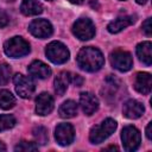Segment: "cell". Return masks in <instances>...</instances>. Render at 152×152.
Listing matches in <instances>:
<instances>
[{
	"label": "cell",
	"instance_id": "1",
	"mask_svg": "<svg viewBox=\"0 0 152 152\" xmlns=\"http://www.w3.org/2000/svg\"><path fill=\"white\" fill-rule=\"evenodd\" d=\"M77 64L78 66L84 70V71H89V72H94L101 69V66L104 63V58L102 52L93 46H87L83 48L78 55H77Z\"/></svg>",
	"mask_w": 152,
	"mask_h": 152
},
{
	"label": "cell",
	"instance_id": "2",
	"mask_svg": "<svg viewBox=\"0 0 152 152\" xmlns=\"http://www.w3.org/2000/svg\"><path fill=\"white\" fill-rule=\"evenodd\" d=\"M116 121L114 119H106L103 120L100 125H96L91 128L90 134H89V139L93 144H100L102 141H104L108 137H110L114 131L116 129Z\"/></svg>",
	"mask_w": 152,
	"mask_h": 152
},
{
	"label": "cell",
	"instance_id": "3",
	"mask_svg": "<svg viewBox=\"0 0 152 152\" xmlns=\"http://www.w3.org/2000/svg\"><path fill=\"white\" fill-rule=\"evenodd\" d=\"M4 50L8 57L19 58L26 56L30 52V45L24 38L17 36L6 40V43L4 44Z\"/></svg>",
	"mask_w": 152,
	"mask_h": 152
},
{
	"label": "cell",
	"instance_id": "4",
	"mask_svg": "<svg viewBox=\"0 0 152 152\" xmlns=\"http://www.w3.org/2000/svg\"><path fill=\"white\" fill-rule=\"evenodd\" d=\"M46 57L55 64H63L69 59L70 52L61 42H51L45 49Z\"/></svg>",
	"mask_w": 152,
	"mask_h": 152
},
{
	"label": "cell",
	"instance_id": "5",
	"mask_svg": "<svg viewBox=\"0 0 152 152\" xmlns=\"http://www.w3.org/2000/svg\"><path fill=\"white\" fill-rule=\"evenodd\" d=\"M72 33L81 40H88L95 36V26L90 19L81 18L74 23Z\"/></svg>",
	"mask_w": 152,
	"mask_h": 152
},
{
	"label": "cell",
	"instance_id": "6",
	"mask_svg": "<svg viewBox=\"0 0 152 152\" xmlns=\"http://www.w3.org/2000/svg\"><path fill=\"white\" fill-rule=\"evenodd\" d=\"M121 140H122L124 148L126 151L128 152L135 151L139 147L141 141L140 132L134 126H126L121 132Z\"/></svg>",
	"mask_w": 152,
	"mask_h": 152
},
{
	"label": "cell",
	"instance_id": "7",
	"mask_svg": "<svg viewBox=\"0 0 152 152\" xmlns=\"http://www.w3.org/2000/svg\"><path fill=\"white\" fill-rule=\"evenodd\" d=\"M110 63L113 68L119 71H128L133 65V59L129 52L124 50H115L110 53Z\"/></svg>",
	"mask_w": 152,
	"mask_h": 152
},
{
	"label": "cell",
	"instance_id": "8",
	"mask_svg": "<svg viewBox=\"0 0 152 152\" xmlns=\"http://www.w3.org/2000/svg\"><path fill=\"white\" fill-rule=\"evenodd\" d=\"M13 83L15 87L17 94L23 99H30L34 93V84L33 82L24 76L23 74H17L13 77Z\"/></svg>",
	"mask_w": 152,
	"mask_h": 152
},
{
	"label": "cell",
	"instance_id": "9",
	"mask_svg": "<svg viewBox=\"0 0 152 152\" xmlns=\"http://www.w3.org/2000/svg\"><path fill=\"white\" fill-rule=\"evenodd\" d=\"M55 138L61 146L70 145L75 138L74 127L70 124H59L55 129Z\"/></svg>",
	"mask_w": 152,
	"mask_h": 152
},
{
	"label": "cell",
	"instance_id": "10",
	"mask_svg": "<svg viewBox=\"0 0 152 152\" xmlns=\"http://www.w3.org/2000/svg\"><path fill=\"white\" fill-rule=\"evenodd\" d=\"M28 31L37 38H48L52 34V26L45 19H36L30 24Z\"/></svg>",
	"mask_w": 152,
	"mask_h": 152
},
{
	"label": "cell",
	"instance_id": "11",
	"mask_svg": "<svg viewBox=\"0 0 152 152\" xmlns=\"http://www.w3.org/2000/svg\"><path fill=\"white\" fill-rule=\"evenodd\" d=\"M80 104L86 115H93L99 108V100L94 94L84 91L80 95Z\"/></svg>",
	"mask_w": 152,
	"mask_h": 152
},
{
	"label": "cell",
	"instance_id": "12",
	"mask_svg": "<svg viewBox=\"0 0 152 152\" xmlns=\"http://www.w3.org/2000/svg\"><path fill=\"white\" fill-rule=\"evenodd\" d=\"M53 109V99L48 93H42L36 99V112L38 115H48Z\"/></svg>",
	"mask_w": 152,
	"mask_h": 152
},
{
	"label": "cell",
	"instance_id": "13",
	"mask_svg": "<svg viewBox=\"0 0 152 152\" xmlns=\"http://www.w3.org/2000/svg\"><path fill=\"white\" fill-rule=\"evenodd\" d=\"M145 108L142 106V103H140L137 100H128L125 102L124 108H122V113L127 119H138L142 115Z\"/></svg>",
	"mask_w": 152,
	"mask_h": 152
},
{
	"label": "cell",
	"instance_id": "14",
	"mask_svg": "<svg viewBox=\"0 0 152 152\" xmlns=\"http://www.w3.org/2000/svg\"><path fill=\"white\" fill-rule=\"evenodd\" d=\"M152 80L148 72H138L134 78V88L138 93L142 95H147L151 91Z\"/></svg>",
	"mask_w": 152,
	"mask_h": 152
},
{
	"label": "cell",
	"instance_id": "15",
	"mask_svg": "<svg viewBox=\"0 0 152 152\" xmlns=\"http://www.w3.org/2000/svg\"><path fill=\"white\" fill-rule=\"evenodd\" d=\"M28 74L34 77V78H46L51 75V69L49 68L48 64L43 63L42 61H33L28 68H27Z\"/></svg>",
	"mask_w": 152,
	"mask_h": 152
},
{
	"label": "cell",
	"instance_id": "16",
	"mask_svg": "<svg viewBox=\"0 0 152 152\" xmlns=\"http://www.w3.org/2000/svg\"><path fill=\"white\" fill-rule=\"evenodd\" d=\"M134 23V18L131 15H124V17H119L116 19H114L113 21H110L107 26L108 31L110 33H118L120 31H122L124 28H126L127 26L132 25Z\"/></svg>",
	"mask_w": 152,
	"mask_h": 152
},
{
	"label": "cell",
	"instance_id": "17",
	"mask_svg": "<svg viewBox=\"0 0 152 152\" xmlns=\"http://www.w3.org/2000/svg\"><path fill=\"white\" fill-rule=\"evenodd\" d=\"M137 55L139 59L150 66L152 64V44L151 42H142L137 45Z\"/></svg>",
	"mask_w": 152,
	"mask_h": 152
},
{
	"label": "cell",
	"instance_id": "18",
	"mask_svg": "<svg viewBox=\"0 0 152 152\" xmlns=\"http://www.w3.org/2000/svg\"><path fill=\"white\" fill-rule=\"evenodd\" d=\"M20 11L25 15H37L43 12V6L36 0H23L20 5Z\"/></svg>",
	"mask_w": 152,
	"mask_h": 152
},
{
	"label": "cell",
	"instance_id": "19",
	"mask_svg": "<svg viewBox=\"0 0 152 152\" xmlns=\"http://www.w3.org/2000/svg\"><path fill=\"white\" fill-rule=\"evenodd\" d=\"M69 83H70V74L66 72V71H62V72H59V74L56 76L55 81H53L55 91H56L59 96H62V95L66 91Z\"/></svg>",
	"mask_w": 152,
	"mask_h": 152
},
{
	"label": "cell",
	"instance_id": "20",
	"mask_svg": "<svg viewBox=\"0 0 152 152\" xmlns=\"http://www.w3.org/2000/svg\"><path fill=\"white\" fill-rule=\"evenodd\" d=\"M58 114L61 118H64V119H69V118H72L77 114V104L75 101L72 100H68L65 102H63L58 109Z\"/></svg>",
	"mask_w": 152,
	"mask_h": 152
},
{
	"label": "cell",
	"instance_id": "21",
	"mask_svg": "<svg viewBox=\"0 0 152 152\" xmlns=\"http://www.w3.org/2000/svg\"><path fill=\"white\" fill-rule=\"evenodd\" d=\"M15 104V97L8 90H0V108L7 110L13 108Z\"/></svg>",
	"mask_w": 152,
	"mask_h": 152
},
{
	"label": "cell",
	"instance_id": "22",
	"mask_svg": "<svg viewBox=\"0 0 152 152\" xmlns=\"http://www.w3.org/2000/svg\"><path fill=\"white\" fill-rule=\"evenodd\" d=\"M14 124H15V119L12 115H10V114L0 115V132L12 128L14 126Z\"/></svg>",
	"mask_w": 152,
	"mask_h": 152
},
{
	"label": "cell",
	"instance_id": "23",
	"mask_svg": "<svg viewBox=\"0 0 152 152\" xmlns=\"http://www.w3.org/2000/svg\"><path fill=\"white\" fill-rule=\"evenodd\" d=\"M33 135H34L37 142H39V144H42V145H44V144L48 142V139H49V137H48V131H46L44 127H36V128L33 129Z\"/></svg>",
	"mask_w": 152,
	"mask_h": 152
},
{
	"label": "cell",
	"instance_id": "24",
	"mask_svg": "<svg viewBox=\"0 0 152 152\" xmlns=\"http://www.w3.org/2000/svg\"><path fill=\"white\" fill-rule=\"evenodd\" d=\"M11 68L7 63H0V86H5L10 81Z\"/></svg>",
	"mask_w": 152,
	"mask_h": 152
},
{
	"label": "cell",
	"instance_id": "25",
	"mask_svg": "<svg viewBox=\"0 0 152 152\" xmlns=\"http://www.w3.org/2000/svg\"><path fill=\"white\" fill-rule=\"evenodd\" d=\"M15 151H23V152H30V151H37L38 150V145H36L34 142H30V141H20L15 148Z\"/></svg>",
	"mask_w": 152,
	"mask_h": 152
},
{
	"label": "cell",
	"instance_id": "26",
	"mask_svg": "<svg viewBox=\"0 0 152 152\" xmlns=\"http://www.w3.org/2000/svg\"><path fill=\"white\" fill-rule=\"evenodd\" d=\"M142 32H144L147 37L151 36V32H152V30H151V18H147V19L142 23Z\"/></svg>",
	"mask_w": 152,
	"mask_h": 152
},
{
	"label": "cell",
	"instance_id": "27",
	"mask_svg": "<svg viewBox=\"0 0 152 152\" xmlns=\"http://www.w3.org/2000/svg\"><path fill=\"white\" fill-rule=\"evenodd\" d=\"M70 82H72L77 87H81L83 83V78L80 75H72V76H70Z\"/></svg>",
	"mask_w": 152,
	"mask_h": 152
},
{
	"label": "cell",
	"instance_id": "28",
	"mask_svg": "<svg viewBox=\"0 0 152 152\" xmlns=\"http://www.w3.org/2000/svg\"><path fill=\"white\" fill-rule=\"evenodd\" d=\"M7 24H8V17L2 10H0V27H5Z\"/></svg>",
	"mask_w": 152,
	"mask_h": 152
},
{
	"label": "cell",
	"instance_id": "29",
	"mask_svg": "<svg viewBox=\"0 0 152 152\" xmlns=\"http://www.w3.org/2000/svg\"><path fill=\"white\" fill-rule=\"evenodd\" d=\"M151 128H152V122H148V125H147V127H146V137H147V139H152V134H151Z\"/></svg>",
	"mask_w": 152,
	"mask_h": 152
},
{
	"label": "cell",
	"instance_id": "30",
	"mask_svg": "<svg viewBox=\"0 0 152 152\" xmlns=\"http://www.w3.org/2000/svg\"><path fill=\"white\" fill-rule=\"evenodd\" d=\"M69 2H71V4H75V5H80V4H82L84 0H68Z\"/></svg>",
	"mask_w": 152,
	"mask_h": 152
},
{
	"label": "cell",
	"instance_id": "31",
	"mask_svg": "<svg viewBox=\"0 0 152 152\" xmlns=\"http://www.w3.org/2000/svg\"><path fill=\"white\" fill-rule=\"evenodd\" d=\"M0 151H6V146L1 140H0Z\"/></svg>",
	"mask_w": 152,
	"mask_h": 152
},
{
	"label": "cell",
	"instance_id": "32",
	"mask_svg": "<svg viewBox=\"0 0 152 152\" xmlns=\"http://www.w3.org/2000/svg\"><path fill=\"white\" fill-rule=\"evenodd\" d=\"M135 1H137L139 5H144V4H146V2H147V0H135Z\"/></svg>",
	"mask_w": 152,
	"mask_h": 152
},
{
	"label": "cell",
	"instance_id": "33",
	"mask_svg": "<svg viewBox=\"0 0 152 152\" xmlns=\"http://www.w3.org/2000/svg\"><path fill=\"white\" fill-rule=\"evenodd\" d=\"M104 150H118V147H116V146H109V147H107V148H104Z\"/></svg>",
	"mask_w": 152,
	"mask_h": 152
}]
</instances>
